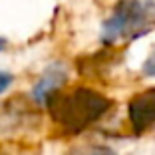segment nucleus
<instances>
[{
    "label": "nucleus",
    "instance_id": "obj_1",
    "mask_svg": "<svg viewBox=\"0 0 155 155\" xmlns=\"http://www.w3.org/2000/svg\"><path fill=\"white\" fill-rule=\"evenodd\" d=\"M52 119L68 133H80L100 121L111 107V100L94 87L78 86L72 91H56L44 105Z\"/></svg>",
    "mask_w": 155,
    "mask_h": 155
},
{
    "label": "nucleus",
    "instance_id": "obj_2",
    "mask_svg": "<svg viewBox=\"0 0 155 155\" xmlns=\"http://www.w3.org/2000/svg\"><path fill=\"white\" fill-rule=\"evenodd\" d=\"M155 18L153 0H119L110 18L101 24V44L114 46L119 40H133L147 32Z\"/></svg>",
    "mask_w": 155,
    "mask_h": 155
},
{
    "label": "nucleus",
    "instance_id": "obj_3",
    "mask_svg": "<svg viewBox=\"0 0 155 155\" xmlns=\"http://www.w3.org/2000/svg\"><path fill=\"white\" fill-rule=\"evenodd\" d=\"M34 105L24 96H14L10 100H6L4 104H0V131L8 133L26 127L30 119L36 117Z\"/></svg>",
    "mask_w": 155,
    "mask_h": 155
},
{
    "label": "nucleus",
    "instance_id": "obj_4",
    "mask_svg": "<svg viewBox=\"0 0 155 155\" xmlns=\"http://www.w3.org/2000/svg\"><path fill=\"white\" fill-rule=\"evenodd\" d=\"M127 117L133 131L141 133L155 125V87L143 90L129 100Z\"/></svg>",
    "mask_w": 155,
    "mask_h": 155
},
{
    "label": "nucleus",
    "instance_id": "obj_5",
    "mask_svg": "<svg viewBox=\"0 0 155 155\" xmlns=\"http://www.w3.org/2000/svg\"><path fill=\"white\" fill-rule=\"evenodd\" d=\"M66 78H68V72L60 62H54L50 68H46V72L40 76V80L36 82V86L32 87V101L38 105V107H44L48 97L52 94L62 90V86L66 84Z\"/></svg>",
    "mask_w": 155,
    "mask_h": 155
},
{
    "label": "nucleus",
    "instance_id": "obj_6",
    "mask_svg": "<svg viewBox=\"0 0 155 155\" xmlns=\"http://www.w3.org/2000/svg\"><path fill=\"white\" fill-rule=\"evenodd\" d=\"M68 155H117L115 149H111L110 145L104 143H90V145H78L74 149H70Z\"/></svg>",
    "mask_w": 155,
    "mask_h": 155
},
{
    "label": "nucleus",
    "instance_id": "obj_7",
    "mask_svg": "<svg viewBox=\"0 0 155 155\" xmlns=\"http://www.w3.org/2000/svg\"><path fill=\"white\" fill-rule=\"evenodd\" d=\"M143 74L147 78H155V50L149 54V58L143 62Z\"/></svg>",
    "mask_w": 155,
    "mask_h": 155
},
{
    "label": "nucleus",
    "instance_id": "obj_8",
    "mask_svg": "<svg viewBox=\"0 0 155 155\" xmlns=\"http://www.w3.org/2000/svg\"><path fill=\"white\" fill-rule=\"evenodd\" d=\"M14 82V76L10 72H0V94H4Z\"/></svg>",
    "mask_w": 155,
    "mask_h": 155
},
{
    "label": "nucleus",
    "instance_id": "obj_9",
    "mask_svg": "<svg viewBox=\"0 0 155 155\" xmlns=\"http://www.w3.org/2000/svg\"><path fill=\"white\" fill-rule=\"evenodd\" d=\"M4 48H6V40H4V38H0V52L4 50Z\"/></svg>",
    "mask_w": 155,
    "mask_h": 155
}]
</instances>
